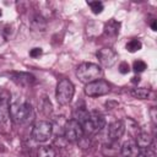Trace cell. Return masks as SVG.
I'll use <instances>...</instances> for the list:
<instances>
[{"mask_svg":"<svg viewBox=\"0 0 157 157\" xmlns=\"http://www.w3.org/2000/svg\"><path fill=\"white\" fill-rule=\"evenodd\" d=\"M146 67H147V65H146V63L142 61V60H136V61H134V64H132V69H134L135 72H142V71H145Z\"/></svg>","mask_w":157,"mask_h":157,"instance_id":"22","label":"cell"},{"mask_svg":"<svg viewBox=\"0 0 157 157\" xmlns=\"http://www.w3.org/2000/svg\"><path fill=\"white\" fill-rule=\"evenodd\" d=\"M102 153L104 157H117L120 155V146L118 141H110L109 144L104 145L102 148Z\"/></svg>","mask_w":157,"mask_h":157,"instance_id":"14","label":"cell"},{"mask_svg":"<svg viewBox=\"0 0 157 157\" xmlns=\"http://www.w3.org/2000/svg\"><path fill=\"white\" fill-rule=\"evenodd\" d=\"M1 15H2V12H1V10H0V16H1Z\"/></svg>","mask_w":157,"mask_h":157,"instance_id":"31","label":"cell"},{"mask_svg":"<svg viewBox=\"0 0 157 157\" xmlns=\"http://www.w3.org/2000/svg\"><path fill=\"white\" fill-rule=\"evenodd\" d=\"M120 29V22H118L117 20H109L105 25H104V34L109 36V37H114L119 33Z\"/></svg>","mask_w":157,"mask_h":157,"instance_id":"15","label":"cell"},{"mask_svg":"<svg viewBox=\"0 0 157 157\" xmlns=\"http://www.w3.org/2000/svg\"><path fill=\"white\" fill-rule=\"evenodd\" d=\"M40 110H42L45 115H48V114L52 113V104H50V102H49L45 97L43 98V101H42V103H40Z\"/></svg>","mask_w":157,"mask_h":157,"instance_id":"21","label":"cell"},{"mask_svg":"<svg viewBox=\"0 0 157 157\" xmlns=\"http://www.w3.org/2000/svg\"><path fill=\"white\" fill-rule=\"evenodd\" d=\"M131 82H132V83H139V82H140V77H139V76H134L132 80H131Z\"/></svg>","mask_w":157,"mask_h":157,"instance_id":"28","label":"cell"},{"mask_svg":"<svg viewBox=\"0 0 157 157\" xmlns=\"http://www.w3.org/2000/svg\"><path fill=\"white\" fill-rule=\"evenodd\" d=\"M141 48H142V43L139 39H136V38H134V39H131V40H129L126 43V50L129 53H136Z\"/></svg>","mask_w":157,"mask_h":157,"instance_id":"18","label":"cell"},{"mask_svg":"<svg viewBox=\"0 0 157 157\" xmlns=\"http://www.w3.org/2000/svg\"><path fill=\"white\" fill-rule=\"evenodd\" d=\"M5 43V37L2 36V33H0V45Z\"/></svg>","mask_w":157,"mask_h":157,"instance_id":"29","label":"cell"},{"mask_svg":"<svg viewBox=\"0 0 157 157\" xmlns=\"http://www.w3.org/2000/svg\"><path fill=\"white\" fill-rule=\"evenodd\" d=\"M136 157H156V153L150 148H145V150L140 151Z\"/></svg>","mask_w":157,"mask_h":157,"instance_id":"23","label":"cell"},{"mask_svg":"<svg viewBox=\"0 0 157 157\" xmlns=\"http://www.w3.org/2000/svg\"><path fill=\"white\" fill-rule=\"evenodd\" d=\"M153 139L150 134L147 132H139L136 134V137H135V144L137 145L139 148L141 150H145V148H148L152 144Z\"/></svg>","mask_w":157,"mask_h":157,"instance_id":"13","label":"cell"},{"mask_svg":"<svg viewBox=\"0 0 157 157\" xmlns=\"http://www.w3.org/2000/svg\"><path fill=\"white\" fill-rule=\"evenodd\" d=\"M125 131V125L123 121H113L108 125L107 135L110 141H118Z\"/></svg>","mask_w":157,"mask_h":157,"instance_id":"10","label":"cell"},{"mask_svg":"<svg viewBox=\"0 0 157 157\" xmlns=\"http://www.w3.org/2000/svg\"><path fill=\"white\" fill-rule=\"evenodd\" d=\"M42 53H43L42 48H33V49L29 52V55H31L32 58H38L39 55H42Z\"/></svg>","mask_w":157,"mask_h":157,"instance_id":"25","label":"cell"},{"mask_svg":"<svg viewBox=\"0 0 157 157\" xmlns=\"http://www.w3.org/2000/svg\"><path fill=\"white\" fill-rule=\"evenodd\" d=\"M151 28H152V31H157V23H156V20H153V21L151 22Z\"/></svg>","mask_w":157,"mask_h":157,"instance_id":"27","label":"cell"},{"mask_svg":"<svg viewBox=\"0 0 157 157\" xmlns=\"http://www.w3.org/2000/svg\"><path fill=\"white\" fill-rule=\"evenodd\" d=\"M88 6L91 7L92 12L96 13V15L101 13V12L103 11V9H104V6H103V4H102L101 1H90V2H88Z\"/></svg>","mask_w":157,"mask_h":157,"instance_id":"20","label":"cell"},{"mask_svg":"<svg viewBox=\"0 0 157 157\" xmlns=\"http://www.w3.org/2000/svg\"><path fill=\"white\" fill-rule=\"evenodd\" d=\"M82 125V130L83 134H86L87 136L94 135L97 132H99L104 125H105V120L104 117L97 112H91L87 117V119L81 124Z\"/></svg>","mask_w":157,"mask_h":157,"instance_id":"3","label":"cell"},{"mask_svg":"<svg viewBox=\"0 0 157 157\" xmlns=\"http://www.w3.org/2000/svg\"><path fill=\"white\" fill-rule=\"evenodd\" d=\"M96 55L101 65L104 67H112L118 60V54L112 48H102L96 53Z\"/></svg>","mask_w":157,"mask_h":157,"instance_id":"8","label":"cell"},{"mask_svg":"<svg viewBox=\"0 0 157 157\" xmlns=\"http://www.w3.org/2000/svg\"><path fill=\"white\" fill-rule=\"evenodd\" d=\"M117 157H125V156H123V155H118Z\"/></svg>","mask_w":157,"mask_h":157,"instance_id":"30","label":"cell"},{"mask_svg":"<svg viewBox=\"0 0 157 157\" xmlns=\"http://www.w3.org/2000/svg\"><path fill=\"white\" fill-rule=\"evenodd\" d=\"M103 71L99 65L93 63H82L76 69V76L82 83H90L96 80H99Z\"/></svg>","mask_w":157,"mask_h":157,"instance_id":"2","label":"cell"},{"mask_svg":"<svg viewBox=\"0 0 157 157\" xmlns=\"http://www.w3.org/2000/svg\"><path fill=\"white\" fill-rule=\"evenodd\" d=\"M156 113H157L156 107H152V108H151V110H150V114H151V119H152L153 124H156V121H157V119H156Z\"/></svg>","mask_w":157,"mask_h":157,"instance_id":"26","label":"cell"},{"mask_svg":"<svg viewBox=\"0 0 157 157\" xmlns=\"http://www.w3.org/2000/svg\"><path fill=\"white\" fill-rule=\"evenodd\" d=\"M9 112H10V118L17 124H27L32 121L34 118L33 108L31 103L27 101L12 102L10 104Z\"/></svg>","mask_w":157,"mask_h":157,"instance_id":"1","label":"cell"},{"mask_svg":"<svg viewBox=\"0 0 157 157\" xmlns=\"http://www.w3.org/2000/svg\"><path fill=\"white\" fill-rule=\"evenodd\" d=\"M64 137L69 141V142H76L78 141L82 136H83V130H82V125L71 119V120H66L65 125H64V131H63Z\"/></svg>","mask_w":157,"mask_h":157,"instance_id":"6","label":"cell"},{"mask_svg":"<svg viewBox=\"0 0 157 157\" xmlns=\"http://www.w3.org/2000/svg\"><path fill=\"white\" fill-rule=\"evenodd\" d=\"M130 71V66H129V64L128 63H125V61H123V63H120L119 64V72L120 74H128Z\"/></svg>","mask_w":157,"mask_h":157,"instance_id":"24","label":"cell"},{"mask_svg":"<svg viewBox=\"0 0 157 157\" xmlns=\"http://www.w3.org/2000/svg\"><path fill=\"white\" fill-rule=\"evenodd\" d=\"M12 80L21 86H28L34 82V76L26 72H15L12 74Z\"/></svg>","mask_w":157,"mask_h":157,"instance_id":"12","label":"cell"},{"mask_svg":"<svg viewBox=\"0 0 157 157\" xmlns=\"http://www.w3.org/2000/svg\"><path fill=\"white\" fill-rule=\"evenodd\" d=\"M150 94H151L150 90L148 88H144V87L134 88L131 91V96L135 97V98H140V99H146V98H148Z\"/></svg>","mask_w":157,"mask_h":157,"instance_id":"17","label":"cell"},{"mask_svg":"<svg viewBox=\"0 0 157 157\" xmlns=\"http://www.w3.org/2000/svg\"><path fill=\"white\" fill-rule=\"evenodd\" d=\"M38 157H55V151L50 146H42L38 148Z\"/></svg>","mask_w":157,"mask_h":157,"instance_id":"19","label":"cell"},{"mask_svg":"<svg viewBox=\"0 0 157 157\" xmlns=\"http://www.w3.org/2000/svg\"><path fill=\"white\" fill-rule=\"evenodd\" d=\"M52 132H53V125L47 120H39L32 128V137L37 142L47 141L52 136Z\"/></svg>","mask_w":157,"mask_h":157,"instance_id":"5","label":"cell"},{"mask_svg":"<svg viewBox=\"0 0 157 157\" xmlns=\"http://www.w3.org/2000/svg\"><path fill=\"white\" fill-rule=\"evenodd\" d=\"M10 93L7 91L0 92V123H5L10 118Z\"/></svg>","mask_w":157,"mask_h":157,"instance_id":"9","label":"cell"},{"mask_svg":"<svg viewBox=\"0 0 157 157\" xmlns=\"http://www.w3.org/2000/svg\"><path fill=\"white\" fill-rule=\"evenodd\" d=\"M110 91V87L108 82L104 80H96L93 82H90L85 87V93L88 97H101L107 94Z\"/></svg>","mask_w":157,"mask_h":157,"instance_id":"7","label":"cell"},{"mask_svg":"<svg viewBox=\"0 0 157 157\" xmlns=\"http://www.w3.org/2000/svg\"><path fill=\"white\" fill-rule=\"evenodd\" d=\"M88 114H90V112H88L85 107H78V108H76V109L74 110V120H76V121H78L80 124H82V123L87 119Z\"/></svg>","mask_w":157,"mask_h":157,"instance_id":"16","label":"cell"},{"mask_svg":"<svg viewBox=\"0 0 157 157\" xmlns=\"http://www.w3.org/2000/svg\"><path fill=\"white\" fill-rule=\"evenodd\" d=\"M140 152V148L135 144V141H126L120 146V155L125 157H136Z\"/></svg>","mask_w":157,"mask_h":157,"instance_id":"11","label":"cell"},{"mask_svg":"<svg viewBox=\"0 0 157 157\" xmlns=\"http://www.w3.org/2000/svg\"><path fill=\"white\" fill-rule=\"evenodd\" d=\"M74 93H75V87L70 80L63 78L58 82L56 91H55V98L59 104L61 105L69 104L74 97Z\"/></svg>","mask_w":157,"mask_h":157,"instance_id":"4","label":"cell"}]
</instances>
